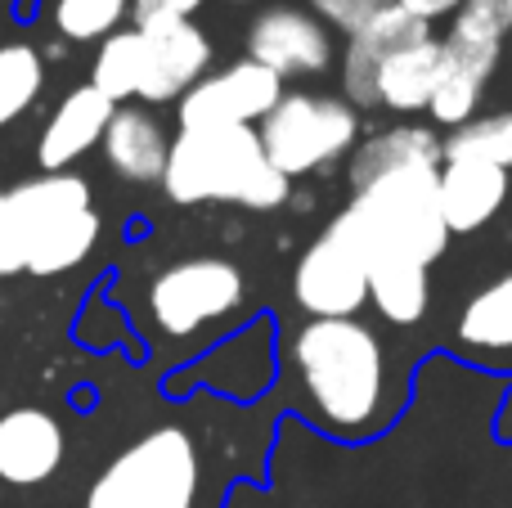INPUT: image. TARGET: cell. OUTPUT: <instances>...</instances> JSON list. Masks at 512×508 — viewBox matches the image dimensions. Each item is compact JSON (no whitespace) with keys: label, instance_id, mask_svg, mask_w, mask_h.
Masks as SVG:
<instances>
[{"label":"cell","instance_id":"obj_25","mask_svg":"<svg viewBox=\"0 0 512 508\" xmlns=\"http://www.w3.org/2000/svg\"><path fill=\"white\" fill-rule=\"evenodd\" d=\"M131 0H54V32L68 41H104L122 32Z\"/></svg>","mask_w":512,"mask_h":508},{"label":"cell","instance_id":"obj_31","mask_svg":"<svg viewBox=\"0 0 512 508\" xmlns=\"http://www.w3.org/2000/svg\"><path fill=\"white\" fill-rule=\"evenodd\" d=\"M234 5H252V0H234Z\"/></svg>","mask_w":512,"mask_h":508},{"label":"cell","instance_id":"obj_32","mask_svg":"<svg viewBox=\"0 0 512 508\" xmlns=\"http://www.w3.org/2000/svg\"><path fill=\"white\" fill-rule=\"evenodd\" d=\"M508 54H512V36H508Z\"/></svg>","mask_w":512,"mask_h":508},{"label":"cell","instance_id":"obj_9","mask_svg":"<svg viewBox=\"0 0 512 508\" xmlns=\"http://www.w3.org/2000/svg\"><path fill=\"white\" fill-rule=\"evenodd\" d=\"M292 302L310 320H351L369 302V257L360 252V243L346 234V225L337 216L297 257Z\"/></svg>","mask_w":512,"mask_h":508},{"label":"cell","instance_id":"obj_30","mask_svg":"<svg viewBox=\"0 0 512 508\" xmlns=\"http://www.w3.org/2000/svg\"><path fill=\"white\" fill-rule=\"evenodd\" d=\"M499 14H504V23H508V36H512V0H499Z\"/></svg>","mask_w":512,"mask_h":508},{"label":"cell","instance_id":"obj_1","mask_svg":"<svg viewBox=\"0 0 512 508\" xmlns=\"http://www.w3.org/2000/svg\"><path fill=\"white\" fill-rule=\"evenodd\" d=\"M288 365L310 419L328 437H373L391 410L382 338L351 320H306L288 342Z\"/></svg>","mask_w":512,"mask_h":508},{"label":"cell","instance_id":"obj_3","mask_svg":"<svg viewBox=\"0 0 512 508\" xmlns=\"http://www.w3.org/2000/svg\"><path fill=\"white\" fill-rule=\"evenodd\" d=\"M441 167H396L373 176L351 194V203L337 212L369 270L378 261H418L432 266L450 248V230L441 216Z\"/></svg>","mask_w":512,"mask_h":508},{"label":"cell","instance_id":"obj_29","mask_svg":"<svg viewBox=\"0 0 512 508\" xmlns=\"http://www.w3.org/2000/svg\"><path fill=\"white\" fill-rule=\"evenodd\" d=\"M18 270H23V252H18L9 203H5V189H0V275H18Z\"/></svg>","mask_w":512,"mask_h":508},{"label":"cell","instance_id":"obj_2","mask_svg":"<svg viewBox=\"0 0 512 508\" xmlns=\"http://www.w3.org/2000/svg\"><path fill=\"white\" fill-rule=\"evenodd\" d=\"M162 189L171 203H239L248 212H274L288 203L292 180L270 167L256 126H203L171 140Z\"/></svg>","mask_w":512,"mask_h":508},{"label":"cell","instance_id":"obj_24","mask_svg":"<svg viewBox=\"0 0 512 508\" xmlns=\"http://www.w3.org/2000/svg\"><path fill=\"white\" fill-rule=\"evenodd\" d=\"M441 149H445V158L490 162V167H499L512 176V108H499V113L463 122L459 131L445 135Z\"/></svg>","mask_w":512,"mask_h":508},{"label":"cell","instance_id":"obj_14","mask_svg":"<svg viewBox=\"0 0 512 508\" xmlns=\"http://www.w3.org/2000/svg\"><path fill=\"white\" fill-rule=\"evenodd\" d=\"M441 216L445 230L454 234H477L490 225L504 203L512 198V176L490 162H468V158H445L441 162Z\"/></svg>","mask_w":512,"mask_h":508},{"label":"cell","instance_id":"obj_26","mask_svg":"<svg viewBox=\"0 0 512 508\" xmlns=\"http://www.w3.org/2000/svg\"><path fill=\"white\" fill-rule=\"evenodd\" d=\"M310 14L337 36H355L360 27H369L391 0H306Z\"/></svg>","mask_w":512,"mask_h":508},{"label":"cell","instance_id":"obj_6","mask_svg":"<svg viewBox=\"0 0 512 508\" xmlns=\"http://www.w3.org/2000/svg\"><path fill=\"white\" fill-rule=\"evenodd\" d=\"M261 149L270 167L288 180L315 176L355 153L360 144V108L346 104L342 95H310V90H292L270 108L261 126Z\"/></svg>","mask_w":512,"mask_h":508},{"label":"cell","instance_id":"obj_20","mask_svg":"<svg viewBox=\"0 0 512 508\" xmlns=\"http://www.w3.org/2000/svg\"><path fill=\"white\" fill-rule=\"evenodd\" d=\"M459 351L472 356H508L512 351V275H499L481 293L468 297L454 324Z\"/></svg>","mask_w":512,"mask_h":508},{"label":"cell","instance_id":"obj_17","mask_svg":"<svg viewBox=\"0 0 512 508\" xmlns=\"http://www.w3.org/2000/svg\"><path fill=\"white\" fill-rule=\"evenodd\" d=\"M445 72V41L441 36H427V41H414L405 50L387 54L373 72V108H387V113L414 117L427 113L436 86H441Z\"/></svg>","mask_w":512,"mask_h":508},{"label":"cell","instance_id":"obj_18","mask_svg":"<svg viewBox=\"0 0 512 508\" xmlns=\"http://www.w3.org/2000/svg\"><path fill=\"white\" fill-rule=\"evenodd\" d=\"M99 144H104V153H108V167L122 180H131V185H153V180H158L162 185L171 135L149 108H117Z\"/></svg>","mask_w":512,"mask_h":508},{"label":"cell","instance_id":"obj_7","mask_svg":"<svg viewBox=\"0 0 512 508\" xmlns=\"http://www.w3.org/2000/svg\"><path fill=\"white\" fill-rule=\"evenodd\" d=\"M441 41H445V72L432 104H427V117L436 126L459 131L463 122L477 117L481 95H486L490 77H495L499 59L508 50V23L499 14V0H468L450 18V32Z\"/></svg>","mask_w":512,"mask_h":508},{"label":"cell","instance_id":"obj_13","mask_svg":"<svg viewBox=\"0 0 512 508\" xmlns=\"http://www.w3.org/2000/svg\"><path fill=\"white\" fill-rule=\"evenodd\" d=\"M117 104L108 95H99L95 86H77L72 95H63V104L50 113L41 131V144H36V162H41L45 176L54 171H68L77 158H86L99 140H104L108 122H113Z\"/></svg>","mask_w":512,"mask_h":508},{"label":"cell","instance_id":"obj_22","mask_svg":"<svg viewBox=\"0 0 512 508\" xmlns=\"http://www.w3.org/2000/svg\"><path fill=\"white\" fill-rule=\"evenodd\" d=\"M140 81H144V41L140 27H122V32L104 36L90 63V86L99 95H108L113 104L140 99Z\"/></svg>","mask_w":512,"mask_h":508},{"label":"cell","instance_id":"obj_11","mask_svg":"<svg viewBox=\"0 0 512 508\" xmlns=\"http://www.w3.org/2000/svg\"><path fill=\"white\" fill-rule=\"evenodd\" d=\"M248 59L270 68L274 77H324L337 59L333 32L310 9L270 5L248 27Z\"/></svg>","mask_w":512,"mask_h":508},{"label":"cell","instance_id":"obj_16","mask_svg":"<svg viewBox=\"0 0 512 508\" xmlns=\"http://www.w3.org/2000/svg\"><path fill=\"white\" fill-rule=\"evenodd\" d=\"M432 27L409 18L400 5H387L369 27H360L355 36H346L342 50V99L355 108H373V72L387 54L405 50L414 41H427Z\"/></svg>","mask_w":512,"mask_h":508},{"label":"cell","instance_id":"obj_28","mask_svg":"<svg viewBox=\"0 0 512 508\" xmlns=\"http://www.w3.org/2000/svg\"><path fill=\"white\" fill-rule=\"evenodd\" d=\"M391 5H400L409 18H418V23H441V18H454L468 0H391Z\"/></svg>","mask_w":512,"mask_h":508},{"label":"cell","instance_id":"obj_12","mask_svg":"<svg viewBox=\"0 0 512 508\" xmlns=\"http://www.w3.org/2000/svg\"><path fill=\"white\" fill-rule=\"evenodd\" d=\"M144 41V81L140 99L144 104H171L185 90H194L212 68V41L194 18H158V23L140 27Z\"/></svg>","mask_w":512,"mask_h":508},{"label":"cell","instance_id":"obj_15","mask_svg":"<svg viewBox=\"0 0 512 508\" xmlns=\"http://www.w3.org/2000/svg\"><path fill=\"white\" fill-rule=\"evenodd\" d=\"M63 464V428L54 414L23 405L0 414V482L36 486Z\"/></svg>","mask_w":512,"mask_h":508},{"label":"cell","instance_id":"obj_27","mask_svg":"<svg viewBox=\"0 0 512 508\" xmlns=\"http://www.w3.org/2000/svg\"><path fill=\"white\" fill-rule=\"evenodd\" d=\"M203 0H131V18L135 27L158 23V18H194V9Z\"/></svg>","mask_w":512,"mask_h":508},{"label":"cell","instance_id":"obj_23","mask_svg":"<svg viewBox=\"0 0 512 508\" xmlns=\"http://www.w3.org/2000/svg\"><path fill=\"white\" fill-rule=\"evenodd\" d=\"M45 90V63L32 45L9 41L0 45V131L27 113Z\"/></svg>","mask_w":512,"mask_h":508},{"label":"cell","instance_id":"obj_21","mask_svg":"<svg viewBox=\"0 0 512 508\" xmlns=\"http://www.w3.org/2000/svg\"><path fill=\"white\" fill-rule=\"evenodd\" d=\"M427 270L432 266H418V261H378L369 270L373 311L387 324H400V329L423 324L427 306H432V279H427Z\"/></svg>","mask_w":512,"mask_h":508},{"label":"cell","instance_id":"obj_5","mask_svg":"<svg viewBox=\"0 0 512 508\" xmlns=\"http://www.w3.org/2000/svg\"><path fill=\"white\" fill-rule=\"evenodd\" d=\"M203 464L185 428H153L95 477L86 508H194Z\"/></svg>","mask_w":512,"mask_h":508},{"label":"cell","instance_id":"obj_10","mask_svg":"<svg viewBox=\"0 0 512 508\" xmlns=\"http://www.w3.org/2000/svg\"><path fill=\"white\" fill-rule=\"evenodd\" d=\"M288 95L283 77L252 59H239L221 72H207L194 90L180 95V131H203V126H261L270 108Z\"/></svg>","mask_w":512,"mask_h":508},{"label":"cell","instance_id":"obj_4","mask_svg":"<svg viewBox=\"0 0 512 508\" xmlns=\"http://www.w3.org/2000/svg\"><path fill=\"white\" fill-rule=\"evenodd\" d=\"M5 203L18 252H23V270H32V275H63L95 252L99 212L90 185L77 171L23 180L5 194Z\"/></svg>","mask_w":512,"mask_h":508},{"label":"cell","instance_id":"obj_8","mask_svg":"<svg viewBox=\"0 0 512 508\" xmlns=\"http://www.w3.org/2000/svg\"><path fill=\"white\" fill-rule=\"evenodd\" d=\"M248 302V279L230 257H185L149 284V315L167 338H194Z\"/></svg>","mask_w":512,"mask_h":508},{"label":"cell","instance_id":"obj_19","mask_svg":"<svg viewBox=\"0 0 512 508\" xmlns=\"http://www.w3.org/2000/svg\"><path fill=\"white\" fill-rule=\"evenodd\" d=\"M441 135L423 122H400L387 126V131L369 135V140L355 144L351 153V185H369L373 176L382 171H396V167H441L445 149H441Z\"/></svg>","mask_w":512,"mask_h":508}]
</instances>
